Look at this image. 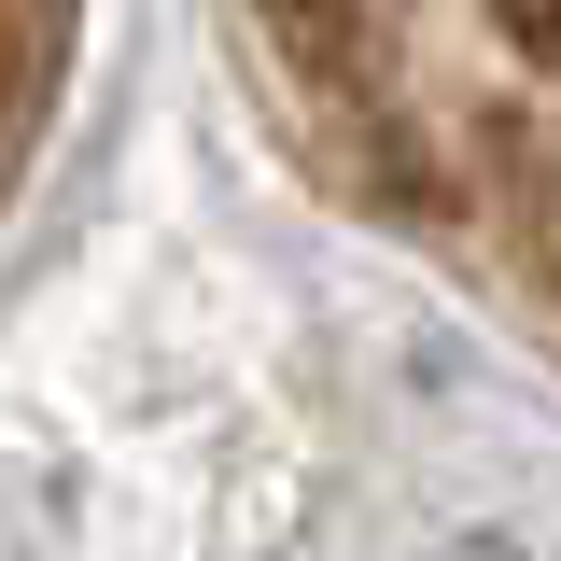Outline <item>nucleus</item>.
I'll return each instance as SVG.
<instances>
[{
  "instance_id": "f257e3e1",
  "label": "nucleus",
  "mask_w": 561,
  "mask_h": 561,
  "mask_svg": "<svg viewBox=\"0 0 561 561\" xmlns=\"http://www.w3.org/2000/svg\"><path fill=\"white\" fill-rule=\"evenodd\" d=\"M379 183L561 323V0H267Z\"/></svg>"
}]
</instances>
